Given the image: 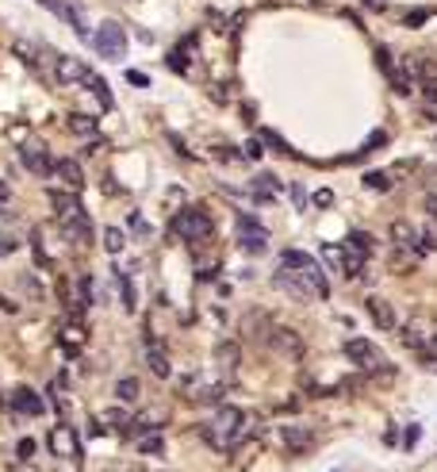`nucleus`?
I'll return each mask as SVG.
<instances>
[{"label":"nucleus","instance_id":"f257e3e1","mask_svg":"<svg viewBox=\"0 0 437 472\" xmlns=\"http://www.w3.org/2000/svg\"><path fill=\"white\" fill-rule=\"evenodd\" d=\"M272 284L296 299H326L330 296V281H326L322 265L311 254H303V250H284L280 265L272 273Z\"/></svg>","mask_w":437,"mask_h":472},{"label":"nucleus","instance_id":"f03ea898","mask_svg":"<svg viewBox=\"0 0 437 472\" xmlns=\"http://www.w3.org/2000/svg\"><path fill=\"white\" fill-rule=\"evenodd\" d=\"M246 430H249V414L234 403H223L204 426H199V438L211 449H219V453H231V449L246 438Z\"/></svg>","mask_w":437,"mask_h":472},{"label":"nucleus","instance_id":"7ed1b4c3","mask_svg":"<svg viewBox=\"0 0 437 472\" xmlns=\"http://www.w3.org/2000/svg\"><path fill=\"white\" fill-rule=\"evenodd\" d=\"M46 196H50V204L58 207L62 231L69 234V242L77 238V246H89V242H92V223H89V216H84V207H81V200H77V192L50 189Z\"/></svg>","mask_w":437,"mask_h":472},{"label":"nucleus","instance_id":"20e7f679","mask_svg":"<svg viewBox=\"0 0 437 472\" xmlns=\"http://www.w3.org/2000/svg\"><path fill=\"white\" fill-rule=\"evenodd\" d=\"M173 234H181V238H188V242H207L215 234V223L204 207H184L181 216L173 219Z\"/></svg>","mask_w":437,"mask_h":472},{"label":"nucleus","instance_id":"39448f33","mask_svg":"<svg viewBox=\"0 0 437 472\" xmlns=\"http://www.w3.org/2000/svg\"><path fill=\"white\" fill-rule=\"evenodd\" d=\"M92 46H96L107 62H119V58L127 54V35H123V27H119L116 19H104V24H100V31L92 35Z\"/></svg>","mask_w":437,"mask_h":472},{"label":"nucleus","instance_id":"423d86ee","mask_svg":"<svg viewBox=\"0 0 437 472\" xmlns=\"http://www.w3.org/2000/svg\"><path fill=\"white\" fill-rule=\"evenodd\" d=\"M346 357L357 365V369H364V373L388 369V357L380 353V346H376V342H368V338H349L346 342Z\"/></svg>","mask_w":437,"mask_h":472},{"label":"nucleus","instance_id":"0eeeda50","mask_svg":"<svg viewBox=\"0 0 437 472\" xmlns=\"http://www.w3.org/2000/svg\"><path fill=\"white\" fill-rule=\"evenodd\" d=\"M46 446H50V453L58 457V461H69V457H81V442H77V434H73V426L69 423H54L50 426V434H46Z\"/></svg>","mask_w":437,"mask_h":472},{"label":"nucleus","instance_id":"6e6552de","mask_svg":"<svg viewBox=\"0 0 437 472\" xmlns=\"http://www.w3.org/2000/svg\"><path fill=\"white\" fill-rule=\"evenodd\" d=\"M89 69L81 66L77 58L69 54H58V50H50V81L54 85H73V81H89Z\"/></svg>","mask_w":437,"mask_h":472},{"label":"nucleus","instance_id":"1a4fd4ad","mask_svg":"<svg viewBox=\"0 0 437 472\" xmlns=\"http://www.w3.org/2000/svg\"><path fill=\"white\" fill-rule=\"evenodd\" d=\"M238 246L249 250V254H265V246H269V231H265L253 216H238Z\"/></svg>","mask_w":437,"mask_h":472},{"label":"nucleus","instance_id":"9d476101","mask_svg":"<svg viewBox=\"0 0 437 472\" xmlns=\"http://www.w3.org/2000/svg\"><path fill=\"white\" fill-rule=\"evenodd\" d=\"M269 346L276 349L280 357H288V361H303V338H299L292 326H272Z\"/></svg>","mask_w":437,"mask_h":472},{"label":"nucleus","instance_id":"9b49d317","mask_svg":"<svg viewBox=\"0 0 437 472\" xmlns=\"http://www.w3.org/2000/svg\"><path fill=\"white\" fill-rule=\"evenodd\" d=\"M388 234H391V242H395L399 250H411L414 257H422V254H426V246H422V242H418L422 234L414 231V227L407 223V219H395V223L388 227Z\"/></svg>","mask_w":437,"mask_h":472},{"label":"nucleus","instance_id":"f8f14e48","mask_svg":"<svg viewBox=\"0 0 437 472\" xmlns=\"http://www.w3.org/2000/svg\"><path fill=\"white\" fill-rule=\"evenodd\" d=\"M19 157H24V166L31 169L35 177H46V173H54V161H50L46 146H39V142H24V146H19Z\"/></svg>","mask_w":437,"mask_h":472},{"label":"nucleus","instance_id":"ddd939ff","mask_svg":"<svg viewBox=\"0 0 437 472\" xmlns=\"http://www.w3.org/2000/svg\"><path fill=\"white\" fill-rule=\"evenodd\" d=\"M146 365H150V373L161 376V381H166V376L173 373V365H169V353H166L161 346H157L154 334H146Z\"/></svg>","mask_w":437,"mask_h":472},{"label":"nucleus","instance_id":"4468645a","mask_svg":"<svg viewBox=\"0 0 437 472\" xmlns=\"http://www.w3.org/2000/svg\"><path fill=\"white\" fill-rule=\"evenodd\" d=\"M280 442H284L288 453H307V449L314 446V430H307V426H284Z\"/></svg>","mask_w":437,"mask_h":472},{"label":"nucleus","instance_id":"2eb2a0df","mask_svg":"<svg viewBox=\"0 0 437 472\" xmlns=\"http://www.w3.org/2000/svg\"><path fill=\"white\" fill-rule=\"evenodd\" d=\"M12 411L35 419V414H42V396H39V392H31V388H16V392H12Z\"/></svg>","mask_w":437,"mask_h":472},{"label":"nucleus","instance_id":"dca6fc26","mask_svg":"<svg viewBox=\"0 0 437 472\" xmlns=\"http://www.w3.org/2000/svg\"><path fill=\"white\" fill-rule=\"evenodd\" d=\"M39 4H46V8L54 12V16H62V19H66V24L73 27L77 35H84V39H89V27L81 24V12H77L73 4H69V0H39Z\"/></svg>","mask_w":437,"mask_h":472},{"label":"nucleus","instance_id":"f3484780","mask_svg":"<svg viewBox=\"0 0 437 472\" xmlns=\"http://www.w3.org/2000/svg\"><path fill=\"white\" fill-rule=\"evenodd\" d=\"M364 307H368L372 323H376L380 331H395V311H391V304H388V299H380V296H368V299H364Z\"/></svg>","mask_w":437,"mask_h":472},{"label":"nucleus","instance_id":"a211bd4d","mask_svg":"<svg viewBox=\"0 0 437 472\" xmlns=\"http://www.w3.org/2000/svg\"><path fill=\"white\" fill-rule=\"evenodd\" d=\"M54 177H58L66 189H73V192H81L84 189V177H81V166L77 161H69V157H62V161H54Z\"/></svg>","mask_w":437,"mask_h":472},{"label":"nucleus","instance_id":"6ab92c4d","mask_svg":"<svg viewBox=\"0 0 437 472\" xmlns=\"http://www.w3.org/2000/svg\"><path fill=\"white\" fill-rule=\"evenodd\" d=\"M188 399H196V403H219V399H223V384L188 381Z\"/></svg>","mask_w":437,"mask_h":472},{"label":"nucleus","instance_id":"aec40b11","mask_svg":"<svg viewBox=\"0 0 437 472\" xmlns=\"http://www.w3.org/2000/svg\"><path fill=\"white\" fill-rule=\"evenodd\" d=\"M66 127L77 134V139H96V116H81V112H73V116L66 119Z\"/></svg>","mask_w":437,"mask_h":472},{"label":"nucleus","instance_id":"412c9836","mask_svg":"<svg viewBox=\"0 0 437 472\" xmlns=\"http://www.w3.org/2000/svg\"><path fill=\"white\" fill-rule=\"evenodd\" d=\"M215 357H219V369H223V373H234V369H238V342H219Z\"/></svg>","mask_w":437,"mask_h":472},{"label":"nucleus","instance_id":"4be33fe9","mask_svg":"<svg viewBox=\"0 0 437 472\" xmlns=\"http://www.w3.org/2000/svg\"><path fill=\"white\" fill-rule=\"evenodd\" d=\"M139 396H142V388H139L134 376H123V381L116 384V399H119V403H139Z\"/></svg>","mask_w":437,"mask_h":472},{"label":"nucleus","instance_id":"5701e85b","mask_svg":"<svg viewBox=\"0 0 437 472\" xmlns=\"http://www.w3.org/2000/svg\"><path fill=\"white\" fill-rule=\"evenodd\" d=\"M104 423H107V430H119V434H123V430H131L134 419H131L127 411H119V407H107V411H104Z\"/></svg>","mask_w":437,"mask_h":472},{"label":"nucleus","instance_id":"b1692460","mask_svg":"<svg viewBox=\"0 0 437 472\" xmlns=\"http://www.w3.org/2000/svg\"><path fill=\"white\" fill-rule=\"evenodd\" d=\"M161 449H166V438L157 430H150V434H142L139 438V453H146V457H161Z\"/></svg>","mask_w":437,"mask_h":472},{"label":"nucleus","instance_id":"393cba45","mask_svg":"<svg viewBox=\"0 0 437 472\" xmlns=\"http://www.w3.org/2000/svg\"><path fill=\"white\" fill-rule=\"evenodd\" d=\"M414 261H418V257H414L411 250H399L395 246V254H391V273H411Z\"/></svg>","mask_w":437,"mask_h":472},{"label":"nucleus","instance_id":"a878e982","mask_svg":"<svg viewBox=\"0 0 437 472\" xmlns=\"http://www.w3.org/2000/svg\"><path fill=\"white\" fill-rule=\"evenodd\" d=\"M123 246H127L123 231H119V227H104V250L107 254H123Z\"/></svg>","mask_w":437,"mask_h":472},{"label":"nucleus","instance_id":"bb28decb","mask_svg":"<svg viewBox=\"0 0 437 472\" xmlns=\"http://www.w3.org/2000/svg\"><path fill=\"white\" fill-rule=\"evenodd\" d=\"M364 189L388 192V189H391V173H384V169H372V173H364Z\"/></svg>","mask_w":437,"mask_h":472},{"label":"nucleus","instance_id":"cd10ccee","mask_svg":"<svg viewBox=\"0 0 437 472\" xmlns=\"http://www.w3.org/2000/svg\"><path fill=\"white\" fill-rule=\"evenodd\" d=\"M89 85H92V92L100 96V104H104V108H112V104H116V100H112V89H107L100 77H89Z\"/></svg>","mask_w":437,"mask_h":472},{"label":"nucleus","instance_id":"c85d7f7f","mask_svg":"<svg viewBox=\"0 0 437 472\" xmlns=\"http://www.w3.org/2000/svg\"><path fill=\"white\" fill-rule=\"evenodd\" d=\"M16 54H19V58H24L31 69H39V58H35V46H31V42H24V39H19V42H16Z\"/></svg>","mask_w":437,"mask_h":472},{"label":"nucleus","instance_id":"c756f323","mask_svg":"<svg viewBox=\"0 0 437 472\" xmlns=\"http://www.w3.org/2000/svg\"><path fill=\"white\" fill-rule=\"evenodd\" d=\"M77 292H81V304H92V299H96V296H92V277L89 273L77 277Z\"/></svg>","mask_w":437,"mask_h":472},{"label":"nucleus","instance_id":"7c9ffc66","mask_svg":"<svg viewBox=\"0 0 437 472\" xmlns=\"http://www.w3.org/2000/svg\"><path fill=\"white\" fill-rule=\"evenodd\" d=\"M384 142H388V134H384V131L368 134V142H364V146H361V157H364V154H372V150H376V146H384Z\"/></svg>","mask_w":437,"mask_h":472},{"label":"nucleus","instance_id":"2f4dec72","mask_svg":"<svg viewBox=\"0 0 437 472\" xmlns=\"http://www.w3.org/2000/svg\"><path fill=\"white\" fill-rule=\"evenodd\" d=\"M127 81H131L134 89H146V85H150V77H146V73H139V69H127Z\"/></svg>","mask_w":437,"mask_h":472},{"label":"nucleus","instance_id":"473e14b6","mask_svg":"<svg viewBox=\"0 0 437 472\" xmlns=\"http://www.w3.org/2000/svg\"><path fill=\"white\" fill-rule=\"evenodd\" d=\"M16 457H19V461H31V457H35V442L24 438V442H19V453Z\"/></svg>","mask_w":437,"mask_h":472},{"label":"nucleus","instance_id":"72a5a7b5","mask_svg":"<svg viewBox=\"0 0 437 472\" xmlns=\"http://www.w3.org/2000/svg\"><path fill=\"white\" fill-rule=\"evenodd\" d=\"M422 238H426V250H437V223H429L426 231H422Z\"/></svg>","mask_w":437,"mask_h":472},{"label":"nucleus","instance_id":"f704fd0d","mask_svg":"<svg viewBox=\"0 0 437 472\" xmlns=\"http://www.w3.org/2000/svg\"><path fill=\"white\" fill-rule=\"evenodd\" d=\"M131 231H139V234H150V223L142 216H131Z\"/></svg>","mask_w":437,"mask_h":472},{"label":"nucleus","instance_id":"c9c22d12","mask_svg":"<svg viewBox=\"0 0 437 472\" xmlns=\"http://www.w3.org/2000/svg\"><path fill=\"white\" fill-rule=\"evenodd\" d=\"M426 211H429V216L437 219V189H434V192H429V196H426Z\"/></svg>","mask_w":437,"mask_h":472},{"label":"nucleus","instance_id":"e433bc0d","mask_svg":"<svg viewBox=\"0 0 437 472\" xmlns=\"http://www.w3.org/2000/svg\"><path fill=\"white\" fill-rule=\"evenodd\" d=\"M422 19H426V12H414V16H407L403 24H407V27H422Z\"/></svg>","mask_w":437,"mask_h":472},{"label":"nucleus","instance_id":"4c0bfd02","mask_svg":"<svg viewBox=\"0 0 437 472\" xmlns=\"http://www.w3.org/2000/svg\"><path fill=\"white\" fill-rule=\"evenodd\" d=\"M426 357H437V331L429 334V342H426Z\"/></svg>","mask_w":437,"mask_h":472},{"label":"nucleus","instance_id":"58836bf2","mask_svg":"<svg viewBox=\"0 0 437 472\" xmlns=\"http://www.w3.org/2000/svg\"><path fill=\"white\" fill-rule=\"evenodd\" d=\"M0 307H4V311H16L19 304H16V299H8V296H0Z\"/></svg>","mask_w":437,"mask_h":472}]
</instances>
